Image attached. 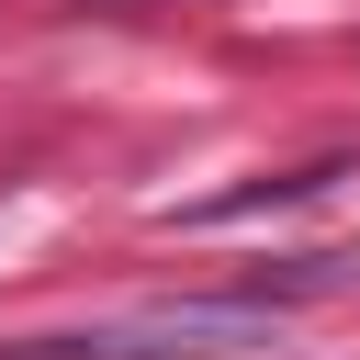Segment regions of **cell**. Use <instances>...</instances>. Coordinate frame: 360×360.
Instances as JSON below:
<instances>
[{
    "label": "cell",
    "mask_w": 360,
    "mask_h": 360,
    "mask_svg": "<svg viewBox=\"0 0 360 360\" xmlns=\"http://www.w3.org/2000/svg\"><path fill=\"white\" fill-rule=\"evenodd\" d=\"M259 338H281V304L270 292H191V304L90 315L68 338H22L0 360H225V349H259Z\"/></svg>",
    "instance_id": "cell-1"
}]
</instances>
